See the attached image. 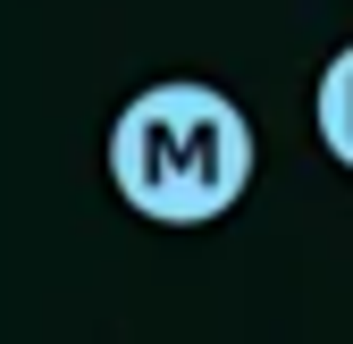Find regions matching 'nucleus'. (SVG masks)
Segmentation results:
<instances>
[{
  "label": "nucleus",
  "instance_id": "nucleus-1",
  "mask_svg": "<svg viewBox=\"0 0 353 344\" xmlns=\"http://www.w3.org/2000/svg\"><path fill=\"white\" fill-rule=\"evenodd\" d=\"M110 185L152 227H210L252 185V126L219 84H143L110 126Z\"/></svg>",
  "mask_w": 353,
  "mask_h": 344
},
{
  "label": "nucleus",
  "instance_id": "nucleus-2",
  "mask_svg": "<svg viewBox=\"0 0 353 344\" xmlns=\"http://www.w3.org/2000/svg\"><path fill=\"white\" fill-rule=\"evenodd\" d=\"M320 143L353 168V42L328 59V76H320Z\"/></svg>",
  "mask_w": 353,
  "mask_h": 344
}]
</instances>
